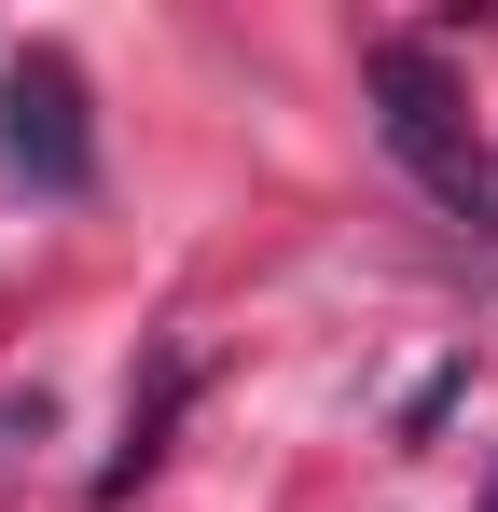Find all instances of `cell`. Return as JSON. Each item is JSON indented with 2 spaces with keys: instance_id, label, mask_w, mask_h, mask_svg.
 Listing matches in <instances>:
<instances>
[{
  "instance_id": "obj_1",
  "label": "cell",
  "mask_w": 498,
  "mask_h": 512,
  "mask_svg": "<svg viewBox=\"0 0 498 512\" xmlns=\"http://www.w3.org/2000/svg\"><path fill=\"white\" fill-rule=\"evenodd\" d=\"M360 70H374V125H388V153H402L471 236H498V167L471 153V125H457V97H443V70H429V42H374Z\"/></svg>"
},
{
  "instance_id": "obj_2",
  "label": "cell",
  "mask_w": 498,
  "mask_h": 512,
  "mask_svg": "<svg viewBox=\"0 0 498 512\" xmlns=\"http://www.w3.org/2000/svg\"><path fill=\"white\" fill-rule=\"evenodd\" d=\"M0 167L28 180V194H97V125H83V70L56 42H28L14 56V84H0Z\"/></svg>"
},
{
  "instance_id": "obj_3",
  "label": "cell",
  "mask_w": 498,
  "mask_h": 512,
  "mask_svg": "<svg viewBox=\"0 0 498 512\" xmlns=\"http://www.w3.org/2000/svg\"><path fill=\"white\" fill-rule=\"evenodd\" d=\"M180 388H194V360L166 346V360H153V388L125 402V457L97 471V499H125V485H139V471H153V457H166V416H180Z\"/></svg>"
},
{
  "instance_id": "obj_4",
  "label": "cell",
  "mask_w": 498,
  "mask_h": 512,
  "mask_svg": "<svg viewBox=\"0 0 498 512\" xmlns=\"http://www.w3.org/2000/svg\"><path fill=\"white\" fill-rule=\"evenodd\" d=\"M471 512H498V485H485V499H471Z\"/></svg>"
}]
</instances>
